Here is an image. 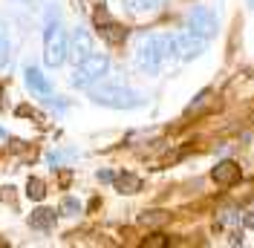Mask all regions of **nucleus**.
<instances>
[{
  "label": "nucleus",
  "instance_id": "f03ea898",
  "mask_svg": "<svg viewBox=\"0 0 254 248\" xmlns=\"http://www.w3.org/2000/svg\"><path fill=\"white\" fill-rule=\"evenodd\" d=\"M174 58H176L174 35H147L136 49V66L144 69V72H159Z\"/></svg>",
  "mask_w": 254,
  "mask_h": 248
},
{
  "label": "nucleus",
  "instance_id": "6e6552de",
  "mask_svg": "<svg viewBox=\"0 0 254 248\" xmlns=\"http://www.w3.org/2000/svg\"><path fill=\"white\" fill-rule=\"evenodd\" d=\"M93 49H95V44H93V32L84 29V26L72 29V38H69V58H72V61L78 63L81 58H87Z\"/></svg>",
  "mask_w": 254,
  "mask_h": 248
},
{
  "label": "nucleus",
  "instance_id": "39448f33",
  "mask_svg": "<svg viewBox=\"0 0 254 248\" xmlns=\"http://www.w3.org/2000/svg\"><path fill=\"white\" fill-rule=\"evenodd\" d=\"M185 29L199 35V38H205V41H211L217 35V29H220V20H217V15L208 6H193L188 12V17H185Z\"/></svg>",
  "mask_w": 254,
  "mask_h": 248
},
{
  "label": "nucleus",
  "instance_id": "f8f14e48",
  "mask_svg": "<svg viewBox=\"0 0 254 248\" xmlns=\"http://www.w3.org/2000/svg\"><path fill=\"white\" fill-rule=\"evenodd\" d=\"M113 182H116V187H119L122 193H136V190L142 187V179L133 176V173H119V176H113Z\"/></svg>",
  "mask_w": 254,
  "mask_h": 248
},
{
  "label": "nucleus",
  "instance_id": "dca6fc26",
  "mask_svg": "<svg viewBox=\"0 0 254 248\" xmlns=\"http://www.w3.org/2000/svg\"><path fill=\"white\" fill-rule=\"evenodd\" d=\"M165 219V214H159V211H147L144 217H139V222H144V225H159Z\"/></svg>",
  "mask_w": 254,
  "mask_h": 248
},
{
  "label": "nucleus",
  "instance_id": "f257e3e1",
  "mask_svg": "<svg viewBox=\"0 0 254 248\" xmlns=\"http://www.w3.org/2000/svg\"><path fill=\"white\" fill-rule=\"evenodd\" d=\"M90 90V101L98 104V107H110V110H136L144 104V95L130 90L127 84H119V81H107V84H98L95 81Z\"/></svg>",
  "mask_w": 254,
  "mask_h": 248
},
{
  "label": "nucleus",
  "instance_id": "a211bd4d",
  "mask_svg": "<svg viewBox=\"0 0 254 248\" xmlns=\"http://www.w3.org/2000/svg\"><path fill=\"white\" fill-rule=\"evenodd\" d=\"M243 225H246V228H254V214H252V211L243 217Z\"/></svg>",
  "mask_w": 254,
  "mask_h": 248
},
{
  "label": "nucleus",
  "instance_id": "9b49d317",
  "mask_svg": "<svg viewBox=\"0 0 254 248\" xmlns=\"http://www.w3.org/2000/svg\"><path fill=\"white\" fill-rule=\"evenodd\" d=\"M55 219H58V211H52V208H38V211L29 214V225L38 228V231H49V228L55 225Z\"/></svg>",
  "mask_w": 254,
  "mask_h": 248
},
{
  "label": "nucleus",
  "instance_id": "1a4fd4ad",
  "mask_svg": "<svg viewBox=\"0 0 254 248\" xmlns=\"http://www.w3.org/2000/svg\"><path fill=\"white\" fill-rule=\"evenodd\" d=\"M211 179H214L217 185H222V187L234 185V182L240 179V165L231 162V159H228V162H220L217 168H211Z\"/></svg>",
  "mask_w": 254,
  "mask_h": 248
},
{
  "label": "nucleus",
  "instance_id": "9d476101",
  "mask_svg": "<svg viewBox=\"0 0 254 248\" xmlns=\"http://www.w3.org/2000/svg\"><path fill=\"white\" fill-rule=\"evenodd\" d=\"M162 6H165V0H125V9H127L133 17L156 15Z\"/></svg>",
  "mask_w": 254,
  "mask_h": 248
},
{
  "label": "nucleus",
  "instance_id": "423d86ee",
  "mask_svg": "<svg viewBox=\"0 0 254 248\" xmlns=\"http://www.w3.org/2000/svg\"><path fill=\"white\" fill-rule=\"evenodd\" d=\"M205 38H199V35H193V32H179L174 35V49H176V58L179 61H193V58H199L202 52H205Z\"/></svg>",
  "mask_w": 254,
  "mask_h": 248
},
{
  "label": "nucleus",
  "instance_id": "f3484780",
  "mask_svg": "<svg viewBox=\"0 0 254 248\" xmlns=\"http://www.w3.org/2000/svg\"><path fill=\"white\" fill-rule=\"evenodd\" d=\"M0 63H3V66L9 63V41H6L3 35H0Z\"/></svg>",
  "mask_w": 254,
  "mask_h": 248
},
{
  "label": "nucleus",
  "instance_id": "2eb2a0df",
  "mask_svg": "<svg viewBox=\"0 0 254 248\" xmlns=\"http://www.w3.org/2000/svg\"><path fill=\"white\" fill-rule=\"evenodd\" d=\"M98 32H101V35H107L110 41H125V35H127V32L122 29V26H116V23H104Z\"/></svg>",
  "mask_w": 254,
  "mask_h": 248
},
{
  "label": "nucleus",
  "instance_id": "20e7f679",
  "mask_svg": "<svg viewBox=\"0 0 254 248\" xmlns=\"http://www.w3.org/2000/svg\"><path fill=\"white\" fill-rule=\"evenodd\" d=\"M107 69H110V58L104 52H95L93 49L87 58H81L75 63V69L69 75V84L78 87V90H87V87H93L95 81H101V78L107 75Z\"/></svg>",
  "mask_w": 254,
  "mask_h": 248
},
{
  "label": "nucleus",
  "instance_id": "4468645a",
  "mask_svg": "<svg viewBox=\"0 0 254 248\" xmlns=\"http://www.w3.org/2000/svg\"><path fill=\"white\" fill-rule=\"evenodd\" d=\"M61 214H64V217H78V214H81V202H78V199H72V196H64V202H61Z\"/></svg>",
  "mask_w": 254,
  "mask_h": 248
},
{
  "label": "nucleus",
  "instance_id": "ddd939ff",
  "mask_svg": "<svg viewBox=\"0 0 254 248\" xmlns=\"http://www.w3.org/2000/svg\"><path fill=\"white\" fill-rule=\"evenodd\" d=\"M26 196L35 199V202H41L47 196V185H44L41 179H29V182H26Z\"/></svg>",
  "mask_w": 254,
  "mask_h": 248
},
{
  "label": "nucleus",
  "instance_id": "0eeeda50",
  "mask_svg": "<svg viewBox=\"0 0 254 248\" xmlns=\"http://www.w3.org/2000/svg\"><path fill=\"white\" fill-rule=\"evenodd\" d=\"M23 84L29 87V93L35 95V98H44V101H52V98H55L49 78L44 75L38 66H26V69H23Z\"/></svg>",
  "mask_w": 254,
  "mask_h": 248
},
{
  "label": "nucleus",
  "instance_id": "aec40b11",
  "mask_svg": "<svg viewBox=\"0 0 254 248\" xmlns=\"http://www.w3.org/2000/svg\"><path fill=\"white\" fill-rule=\"evenodd\" d=\"M249 3H252V9H254V0H249Z\"/></svg>",
  "mask_w": 254,
  "mask_h": 248
},
{
  "label": "nucleus",
  "instance_id": "7ed1b4c3",
  "mask_svg": "<svg viewBox=\"0 0 254 248\" xmlns=\"http://www.w3.org/2000/svg\"><path fill=\"white\" fill-rule=\"evenodd\" d=\"M66 58H69V35L58 20H52L44 29V63L49 69H58L66 63Z\"/></svg>",
  "mask_w": 254,
  "mask_h": 248
},
{
  "label": "nucleus",
  "instance_id": "6ab92c4d",
  "mask_svg": "<svg viewBox=\"0 0 254 248\" xmlns=\"http://www.w3.org/2000/svg\"><path fill=\"white\" fill-rule=\"evenodd\" d=\"M0 139H6V130H0Z\"/></svg>",
  "mask_w": 254,
  "mask_h": 248
}]
</instances>
